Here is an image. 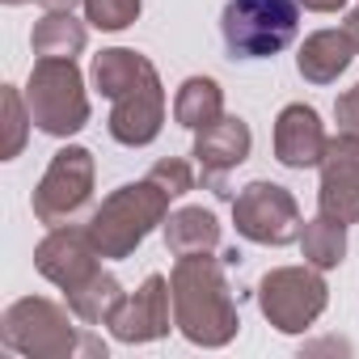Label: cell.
I'll return each mask as SVG.
<instances>
[{"label":"cell","instance_id":"cell-8","mask_svg":"<svg viewBox=\"0 0 359 359\" xmlns=\"http://www.w3.org/2000/svg\"><path fill=\"white\" fill-rule=\"evenodd\" d=\"M233 224H237V233L245 241L275 245V250L300 241V229H304L292 191L279 187V182H250V187H241L237 199H233Z\"/></svg>","mask_w":359,"mask_h":359},{"label":"cell","instance_id":"cell-26","mask_svg":"<svg viewBox=\"0 0 359 359\" xmlns=\"http://www.w3.org/2000/svg\"><path fill=\"white\" fill-rule=\"evenodd\" d=\"M346 34H351V43H355V51H359V5L346 13Z\"/></svg>","mask_w":359,"mask_h":359},{"label":"cell","instance_id":"cell-6","mask_svg":"<svg viewBox=\"0 0 359 359\" xmlns=\"http://www.w3.org/2000/svg\"><path fill=\"white\" fill-rule=\"evenodd\" d=\"M330 287L321 271L309 266H275L258 283V309L279 334H304L321 313H325Z\"/></svg>","mask_w":359,"mask_h":359},{"label":"cell","instance_id":"cell-10","mask_svg":"<svg viewBox=\"0 0 359 359\" xmlns=\"http://www.w3.org/2000/svg\"><path fill=\"white\" fill-rule=\"evenodd\" d=\"M317 169H321L317 212L338 224H355L359 220V135L338 131L325 144V156Z\"/></svg>","mask_w":359,"mask_h":359},{"label":"cell","instance_id":"cell-19","mask_svg":"<svg viewBox=\"0 0 359 359\" xmlns=\"http://www.w3.org/2000/svg\"><path fill=\"white\" fill-rule=\"evenodd\" d=\"M220 114H224V89H220V81H212V76H187L182 89H177V97H173V118L182 123V127H191V131H199V127L216 123Z\"/></svg>","mask_w":359,"mask_h":359},{"label":"cell","instance_id":"cell-17","mask_svg":"<svg viewBox=\"0 0 359 359\" xmlns=\"http://www.w3.org/2000/svg\"><path fill=\"white\" fill-rule=\"evenodd\" d=\"M85 43H89V30L85 22L72 18V9H51L30 34V47L39 60H76Z\"/></svg>","mask_w":359,"mask_h":359},{"label":"cell","instance_id":"cell-29","mask_svg":"<svg viewBox=\"0 0 359 359\" xmlns=\"http://www.w3.org/2000/svg\"><path fill=\"white\" fill-rule=\"evenodd\" d=\"M5 5H30V0H5Z\"/></svg>","mask_w":359,"mask_h":359},{"label":"cell","instance_id":"cell-21","mask_svg":"<svg viewBox=\"0 0 359 359\" xmlns=\"http://www.w3.org/2000/svg\"><path fill=\"white\" fill-rule=\"evenodd\" d=\"M5 144H0V156L5 161H13V156H22V148H26V131H30V106H26V93L22 89H13V85H5Z\"/></svg>","mask_w":359,"mask_h":359},{"label":"cell","instance_id":"cell-5","mask_svg":"<svg viewBox=\"0 0 359 359\" xmlns=\"http://www.w3.org/2000/svg\"><path fill=\"white\" fill-rule=\"evenodd\" d=\"M300 26V0H229L220 34L237 60H271L279 55Z\"/></svg>","mask_w":359,"mask_h":359},{"label":"cell","instance_id":"cell-13","mask_svg":"<svg viewBox=\"0 0 359 359\" xmlns=\"http://www.w3.org/2000/svg\"><path fill=\"white\" fill-rule=\"evenodd\" d=\"M169 304H173L169 279L165 275H148L140 283V292L127 296L118 304V313L110 317V334L118 342H156V338L169 334Z\"/></svg>","mask_w":359,"mask_h":359},{"label":"cell","instance_id":"cell-25","mask_svg":"<svg viewBox=\"0 0 359 359\" xmlns=\"http://www.w3.org/2000/svg\"><path fill=\"white\" fill-rule=\"evenodd\" d=\"M300 5L313 13H338V9H346V0H300Z\"/></svg>","mask_w":359,"mask_h":359},{"label":"cell","instance_id":"cell-22","mask_svg":"<svg viewBox=\"0 0 359 359\" xmlns=\"http://www.w3.org/2000/svg\"><path fill=\"white\" fill-rule=\"evenodd\" d=\"M81 5H85V22H89L93 30L118 34V30H127V26L140 18L144 0H81Z\"/></svg>","mask_w":359,"mask_h":359},{"label":"cell","instance_id":"cell-23","mask_svg":"<svg viewBox=\"0 0 359 359\" xmlns=\"http://www.w3.org/2000/svg\"><path fill=\"white\" fill-rule=\"evenodd\" d=\"M148 177L169 195V199H182V195H191L195 191V169H191V161H182V156H165V161H156L152 169H148Z\"/></svg>","mask_w":359,"mask_h":359},{"label":"cell","instance_id":"cell-4","mask_svg":"<svg viewBox=\"0 0 359 359\" xmlns=\"http://www.w3.org/2000/svg\"><path fill=\"white\" fill-rule=\"evenodd\" d=\"M26 106L39 131L68 140L89 123V97L76 60H34L26 81Z\"/></svg>","mask_w":359,"mask_h":359},{"label":"cell","instance_id":"cell-16","mask_svg":"<svg viewBox=\"0 0 359 359\" xmlns=\"http://www.w3.org/2000/svg\"><path fill=\"white\" fill-rule=\"evenodd\" d=\"M165 245L169 254L187 258V254H212L220 245V220L208 208H182L165 220Z\"/></svg>","mask_w":359,"mask_h":359},{"label":"cell","instance_id":"cell-18","mask_svg":"<svg viewBox=\"0 0 359 359\" xmlns=\"http://www.w3.org/2000/svg\"><path fill=\"white\" fill-rule=\"evenodd\" d=\"M68 296V309L85 321V325H110V317L118 313V304L127 300L123 296V283L110 275V271H97L93 279H85L81 287L64 292Z\"/></svg>","mask_w":359,"mask_h":359},{"label":"cell","instance_id":"cell-24","mask_svg":"<svg viewBox=\"0 0 359 359\" xmlns=\"http://www.w3.org/2000/svg\"><path fill=\"white\" fill-rule=\"evenodd\" d=\"M334 118H338V131L346 135H359V81L334 102Z\"/></svg>","mask_w":359,"mask_h":359},{"label":"cell","instance_id":"cell-14","mask_svg":"<svg viewBox=\"0 0 359 359\" xmlns=\"http://www.w3.org/2000/svg\"><path fill=\"white\" fill-rule=\"evenodd\" d=\"M325 144H330V135H325L313 106L292 102V106L279 110V118H275V156H279V165L313 169V165H321Z\"/></svg>","mask_w":359,"mask_h":359},{"label":"cell","instance_id":"cell-20","mask_svg":"<svg viewBox=\"0 0 359 359\" xmlns=\"http://www.w3.org/2000/svg\"><path fill=\"white\" fill-rule=\"evenodd\" d=\"M300 250H304V262H313L317 271H330L346 258V224L330 220V216H313L304 229H300Z\"/></svg>","mask_w":359,"mask_h":359},{"label":"cell","instance_id":"cell-12","mask_svg":"<svg viewBox=\"0 0 359 359\" xmlns=\"http://www.w3.org/2000/svg\"><path fill=\"white\" fill-rule=\"evenodd\" d=\"M161 123H165V89H161V76L148 72L140 85H131L127 93L114 97V110H110V135L127 148H144L161 135Z\"/></svg>","mask_w":359,"mask_h":359},{"label":"cell","instance_id":"cell-1","mask_svg":"<svg viewBox=\"0 0 359 359\" xmlns=\"http://www.w3.org/2000/svg\"><path fill=\"white\" fill-rule=\"evenodd\" d=\"M169 292H173V325L182 330L187 342L216 351L237 338L241 313L224 279V258H212V254L177 258L169 275Z\"/></svg>","mask_w":359,"mask_h":359},{"label":"cell","instance_id":"cell-2","mask_svg":"<svg viewBox=\"0 0 359 359\" xmlns=\"http://www.w3.org/2000/svg\"><path fill=\"white\" fill-rule=\"evenodd\" d=\"M72 309H60L55 300L26 296L13 300L0 317V338L9 351L26 359H72V355H97L106 359V342L72 325Z\"/></svg>","mask_w":359,"mask_h":359},{"label":"cell","instance_id":"cell-9","mask_svg":"<svg viewBox=\"0 0 359 359\" xmlns=\"http://www.w3.org/2000/svg\"><path fill=\"white\" fill-rule=\"evenodd\" d=\"M97 258H102V250H97L89 224H85V229L60 224V229H51V233L39 241V250H34L39 275L51 279V283L64 287V292H72V287H81L85 279H93V275L102 271Z\"/></svg>","mask_w":359,"mask_h":359},{"label":"cell","instance_id":"cell-27","mask_svg":"<svg viewBox=\"0 0 359 359\" xmlns=\"http://www.w3.org/2000/svg\"><path fill=\"white\" fill-rule=\"evenodd\" d=\"M43 5H47V9H72L76 0H43Z\"/></svg>","mask_w":359,"mask_h":359},{"label":"cell","instance_id":"cell-7","mask_svg":"<svg viewBox=\"0 0 359 359\" xmlns=\"http://www.w3.org/2000/svg\"><path fill=\"white\" fill-rule=\"evenodd\" d=\"M89 199H93V152L81 144H68L51 156L30 208L47 229H60V224H72Z\"/></svg>","mask_w":359,"mask_h":359},{"label":"cell","instance_id":"cell-15","mask_svg":"<svg viewBox=\"0 0 359 359\" xmlns=\"http://www.w3.org/2000/svg\"><path fill=\"white\" fill-rule=\"evenodd\" d=\"M355 55H359V51H355L346 26H342V30H317V34H309V39L300 43L296 68H300V76H304L309 85H334V81L351 68Z\"/></svg>","mask_w":359,"mask_h":359},{"label":"cell","instance_id":"cell-28","mask_svg":"<svg viewBox=\"0 0 359 359\" xmlns=\"http://www.w3.org/2000/svg\"><path fill=\"white\" fill-rule=\"evenodd\" d=\"M241 262V250H224V266H237Z\"/></svg>","mask_w":359,"mask_h":359},{"label":"cell","instance_id":"cell-11","mask_svg":"<svg viewBox=\"0 0 359 359\" xmlns=\"http://www.w3.org/2000/svg\"><path fill=\"white\" fill-rule=\"evenodd\" d=\"M250 148H254V131L237 114H220L216 123L195 131V161L203 165V182H212L220 199H233V191L224 187V173L237 169L250 156Z\"/></svg>","mask_w":359,"mask_h":359},{"label":"cell","instance_id":"cell-3","mask_svg":"<svg viewBox=\"0 0 359 359\" xmlns=\"http://www.w3.org/2000/svg\"><path fill=\"white\" fill-rule=\"evenodd\" d=\"M165 220H169V195L152 177H144V182H127L102 199V208L89 220V233H93L102 258H127Z\"/></svg>","mask_w":359,"mask_h":359}]
</instances>
